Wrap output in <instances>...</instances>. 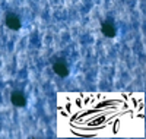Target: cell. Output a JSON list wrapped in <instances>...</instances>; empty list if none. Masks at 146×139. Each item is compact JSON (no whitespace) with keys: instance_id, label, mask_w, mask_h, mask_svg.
I'll list each match as a JSON object with an SVG mask.
<instances>
[{"instance_id":"obj_1","label":"cell","mask_w":146,"mask_h":139,"mask_svg":"<svg viewBox=\"0 0 146 139\" xmlns=\"http://www.w3.org/2000/svg\"><path fill=\"white\" fill-rule=\"evenodd\" d=\"M63 135L80 138H127L143 135L140 94H63L58 97Z\"/></svg>"},{"instance_id":"obj_2","label":"cell","mask_w":146,"mask_h":139,"mask_svg":"<svg viewBox=\"0 0 146 139\" xmlns=\"http://www.w3.org/2000/svg\"><path fill=\"white\" fill-rule=\"evenodd\" d=\"M101 31L105 37H108V38H114V37L117 35V28H115V25L111 19H107L102 22L101 25Z\"/></svg>"},{"instance_id":"obj_3","label":"cell","mask_w":146,"mask_h":139,"mask_svg":"<svg viewBox=\"0 0 146 139\" xmlns=\"http://www.w3.org/2000/svg\"><path fill=\"white\" fill-rule=\"evenodd\" d=\"M5 23H6V27H7V28L13 29V31L21 29V25H22L21 18H19L18 15H15V13H7L6 18H5Z\"/></svg>"},{"instance_id":"obj_4","label":"cell","mask_w":146,"mask_h":139,"mask_svg":"<svg viewBox=\"0 0 146 139\" xmlns=\"http://www.w3.org/2000/svg\"><path fill=\"white\" fill-rule=\"evenodd\" d=\"M10 101L15 107H25L27 106V97L22 91H13L10 94Z\"/></svg>"},{"instance_id":"obj_5","label":"cell","mask_w":146,"mask_h":139,"mask_svg":"<svg viewBox=\"0 0 146 139\" xmlns=\"http://www.w3.org/2000/svg\"><path fill=\"white\" fill-rule=\"evenodd\" d=\"M53 70L56 72V75H58V76H67L69 75V66L66 65L64 61L62 60H58V61H54V65H53Z\"/></svg>"}]
</instances>
